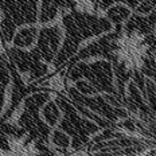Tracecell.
Instances as JSON below:
<instances>
[{
	"label": "cell",
	"instance_id": "obj_1",
	"mask_svg": "<svg viewBox=\"0 0 156 156\" xmlns=\"http://www.w3.org/2000/svg\"><path fill=\"white\" fill-rule=\"evenodd\" d=\"M63 23L67 30V39L65 42L62 51L55 59V66H61L67 58L76 53L77 46L82 39L92 35H97L112 27L110 22L106 19L94 15H85L80 12H70L63 16Z\"/></svg>",
	"mask_w": 156,
	"mask_h": 156
},
{
	"label": "cell",
	"instance_id": "obj_2",
	"mask_svg": "<svg viewBox=\"0 0 156 156\" xmlns=\"http://www.w3.org/2000/svg\"><path fill=\"white\" fill-rule=\"evenodd\" d=\"M0 9L2 37L5 42L14 38L16 26L37 22V0H0Z\"/></svg>",
	"mask_w": 156,
	"mask_h": 156
},
{
	"label": "cell",
	"instance_id": "obj_3",
	"mask_svg": "<svg viewBox=\"0 0 156 156\" xmlns=\"http://www.w3.org/2000/svg\"><path fill=\"white\" fill-rule=\"evenodd\" d=\"M86 76L89 81L96 86L98 90H105V92L113 93L115 96H119L112 85V69L110 65L106 62H96L93 65H85L81 63L78 65L76 69H73L70 74L71 80H77L78 77Z\"/></svg>",
	"mask_w": 156,
	"mask_h": 156
},
{
	"label": "cell",
	"instance_id": "obj_4",
	"mask_svg": "<svg viewBox=\"0 0 156 156\" xmlns=\"http://www.w3.org/2000/svg\"><path fill=\"white\" fill-rule=\"evenodd\" d=\"M59 41H61V30L58 26H51V27L43 28L41 31V34H39L38 47L32 53L38 58H42V59L50 62L58 50Z\"/></svg>",
	"mask_w": 156,
	"mask_h": 156
},
{
	"label": "cell",
	"instance_id": "obj_5",
	"mask_svg": "<svg viewBox=\"0 0 156 156\" xmlns=\"http://www.w3.org/2000/svg\"><path fill=\"white\" fill-rule=\"evenodd\" d=\"M69 92L71 94V97L76 100V102L83 104V105L89 106L90 109L97 110L98 113H102L104 116L108 117V119L112 120V121H116L117 117H128V110L120 109V108H117V109L110 108V106L104 101L101 97H97V98H87V97L81 96L76 89H70Z\"/></svg>",
	"mask_w": 156,
	"mask_h": 156
},
{
	"label": "cell",
	"instance_id": "obj_6",
	"mask_svg": "<svg viewBox=\"0 0 156 156\" xmlns=\"http://www.w3.org/2000/svg\"><path fill=\"white\" fill-rule=\"evenodd\" d=\"M155 26H156V7H155V11L149 16H147V18L133 15L131 18V20L125 26V31H126V34H129V32L136 30V31L141 32L143 35H149L155 31Z\"/></svg>",
	"mask_w": 156,
	"mask_h": 156
},
{
	"label": "cell",
	"instance_id": "obj_7",
	"mask_svg": "<svg viewBox=\"0 0 156 156\" xmlns=\"http://www.w3.org/2000/svg\"><path fill=\"white\" fill-rule=\"evenodd\" d=\"M37 27H26L22 28L14 38V44L18 48L20 47H30L34 44V42L37 41Z\"/></svg>",
	"mask_w": 156,
	"mask_h": 156
},
{
	"label": "cell",
	"instance_id": "obj_8",
	"mask_svg": "<svg viewBox=\"0 0 156 156\" xmlns=\"http://www.w3.org/2000/svg\"><path fill=\"white\" fill-rule=\"evenodd\" d=\"M128 15H129V11L126 8H122V7H115V8H112L108 11V16L117 24L121 23L125 18H128Z\"/></svg>",
	"mask_w": 156,
	"mask_h": 156
},
{
	"label": "cell",
	"instance_id": "obj_9",
	"mask_svg": "<svg viewBox=\"0 0 156 156\" xmlns=\"http://www.w3.org/2000/svg\"><path fill=\"white\" fill-rule=\"evenodd\" d=\"M44 116H46V119L50 121V124H55L59 113H58V109H57V106H55L54 102H50L46 106V109H44Z\"/></svg>",
	"mask_w": 156,
	"mask_h": 156
},
{
	"label": "cell",
	"instance_id": "obj_10",
	"mask_svg": "<svg viewBox=\"0 0 156 156\" xmlns=\"http://www.w3.org/2000/svg\"><path fill=\"white\" fill-rule=\"evenodd\" d=\"M115 2H119V0H98V5H97V8L105 9L108 5H110L112 3H115ZM121 2H126L129 5H131V7L136 8V7H137V3L141 2V0H121Z\"/></svg>",
	"mask_w": 156,
	"mask_h": 156
},
{
	"label": "cell",
	"instance_id": "obj_11",
	"mask_svg": "<svg viewBox=\"0 0 156 156\" xmlns=\"http://www.w3.org/2000/svg\"><path fill=\"white\" fill-rule=\"evenodd\" d=\"M155 7H156V0H144V3L139 5V7L136 8V11L140 12V14H148V12H151Z\"/></svg>",
	"mask_w": 156,
	"mask_h": 156
},
{
	"label": "cell",
	"instance_id": "obj_12",
	"mask_svg": "<svg viewBox=\"0 0 156 156\" xmlns=\"http://www.w3.org/2000/svg\"><path fill=\"white\" fill-rule=\"evenodd\" d=\"M77 87L80 89V92L86 93V94H89V93H96V92H97L96 87L90 86L87 82H85V81H80V82H77Z\"/></svg>",
	"mask_w": 156,
	"mask_h": 156
},
{
	"label": "cell",
	"instance_id": "obj_13",
	"mask_svg": "<svg viewBox=\"0 0 156 156\" xmlns=\"http://www.w3.org/2000/svg\"><path fill=\"white\" fill-rule=\"evenodd\" d=\"M54 141L57 143L58 145H62V147H66L67 145V137L65 135H62L61 132H55V136H54Z\"/></svg>",
	"mask_w": 156,
	"mask_h": 156
},
{
	"label": "cell",
	"instance_id": "obj_14",
	"mask_svg": "<svg viewBox=\"0 0 156 156\" xmlns=\"http://www.w3.org/2000/svg\"><path fill=\"white\" fill-rule=\"evenodd\" d=\"M155 41H156V37H155Z\"/></svg>",
	"mask_w": 156,
	"mask_h": 156
}]
</instances>
